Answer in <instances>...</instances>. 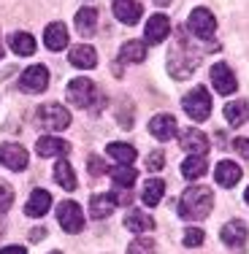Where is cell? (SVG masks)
<instances>
[{"mask_svg":"<svg viewBox=\"0 0 249 254\" xmlns=\"http://www.w3.org/2000/svg\"><path fill=\"white\" fill-rule=\"evenodd\" d=\"M214 208V195H211L209 187H190L184 195L179 197V216L187 222H195V219H206Z\"/></svg>","mask_w":249,"mask_h":254,"instance_id":"obj_1","label":"cell"},{"mask_svg":"<svg viewBox=\"0 0 249 254\" xmlns=\"http://www.w3.org/2000/svg\"><path fill=\"white\" fill-rule=\"evenodd\" d=\"M68 98L79 108H100L103 106V95H100L98 84L89 81L87 76H79L68 84Z\"/></svg>","mask_w":249,"mask_h":254,"instance_id":"obj_2","label":"cell"},{"mask_svg":"<svg viewBox=\"0 0 249 254\" xmlns=\"http://www.w3.org/2000/svg\"><path fill=\"white\" fill-rule=\"evenodd\" d=\"M181 108L192 122H206L211 114V95L206 92V87H195L181 98Z\"/></svg>","mask_w":249,"mask_h":254,"instance_id":"obj_3","label":"cell"},{"mask_svg":"<svg viewBox=\"0 0 249 254\" xmlns=\"http://www.w3.org/2000/svg\"><path fill=\"white\" fill-rule=\"evenodd\" d=\"M38 125H44L46 130L57 132V130H65V127L71 125V111L65 106H60V103H46V106L38 108Z\"/></svg>","mask_w":249,"mask_h":254,"instance_id":"obj_4","label":"cell"},{"mask_svg":"<svg viewBox=\"0 0 249 254\" xmlns=\"http://www.w3.org/2000/svg\"><path fill=\"white\" fill-rule=\"evenodd\" d=\"M57 222L65 233H82L84 230V211L74 200H63L57 205Z\"/></svg>","mask_w":249,"mask_h":254,"instance_id":"obj_5","label":"cell"},{"mask_svg":"<svg viewBox=\"0 0 249 254\" xmlns=\"http://www.w3.org/2000/svg\"><path fill=\"white\" fill-rule=\"evenodd\" d=\"M187 27H190V33L195 35V38L209 41V38H214V33H217V19L209 8H195L190 14V19H187Z\"/></svg>","mask_w":249,"mask_h":254,"instance_id":"obj_6","label":"cell"},{"mask_svg":"<svg viewBox=\"0 0 249 254\" xmlns=\"http://www.w3.org/2000/svg\"><path fill=\"white\" fill-rule=\"evenodd\" d=\"M195 65H198V57H184V44L173 46L171 49V57H168V73L173 78H190L195 73Z\"/></svg>","mask_w":249,"mask_h":254,"instance_id":"obj_7","label":"cell"},{"mask_svg":"<svg viewBox=\"0 0 249 254\" xmlns=\"http://www.w3.org/2000/svg\"><path fill=\"white\" fill-rule=\"evenodd\" d=\"M49 87V70L44 65H30L25 73L19 76V89L27 95H35V92H44Z\"/></svg>","mask_w":249,"mask_h":254,"instance_id":"obj_8","label":"cell"},{"mask_svg":"<svg viewBox=\"0 0 249 254\" xmlns=\"http://www.w3.org/2000/svg\"><path fill=\"white\" fill-rule=\"evenodd\" d=\"M220 238H222V244L228 246V249H233V252H244V249H247V238H249L247 225H244L241 219L228 222V225L222 227Z\"/></svg>","mask_w":249,"mask_h":254,"instance_id":"obj_9","label":"cell"},{"mask_svg":"<svg viewBox=\"0 0 249 254\" xmlns=\"http://www.w3.org/2000/svg\"><path fill=\"white\" fill-rule=\"evenodd\" d=\"M211 84H214V89H217L220 95H233L236 87H239L236 73H233V68H230L228 63L211 65Z\"/></svg>","mask_w":249,"mask_h":254,"instance_id":"obj_10","label":"cell"},{"mask_svg":"<svg viewBox=\"0 0 249 254\" xmlns=\"http://www.w3.org/2000/svg\"><path fill=\"white\" fill-rule=\"evenodd\" d=\"M0 165L8 171H25L27 168V152L19 143H0Z\"/></svg>","mask_w":249,"mask_h":254,"instance_id":"obj_11","label":"cell"},{"mask_svg":"<svg viewBox=\"0 0 249 254\" xmlns=\"http://www.w3.org/2000/svg\"><path fill=\"white\" fill-rule=\"evenodd\" d=\"M168 35H171V22H168L166 14H155L147 22V27H144V38H147V44H163Z\"/></svg>","mask_w":249,"mask_h":254,"instance_id":"obj_12","label":"cell"},{"mask_svg":"<svg viewBox=\"0 0 249 254\" xmlns=\"http://www.w3.org/2000/svg\"><path fill=\"white\" fill-rule=\"evenodd\" d=\"M35 152H38V157H63L71 152V143L57 135H44L35 141Z\"/></svg>","mask_w":249,"mask_h":254,"instance_id":"obj_13","label":"cell"},{"mask_svg":"<svg viewBox=\"0 0 249 254\" xmlns=\"http://www.w3.org/2000/svg\"><path fill=\"white\" fill-rule=\"evenodd\" d=\"M149 132L157 141H171L176 135V119L171 114H157V117L149 119Z\"/></svg>","mask_w":249,"mask_h":254,"instance_id":"obj_14","label":"cell"},{"mask_svg":"<svg viewBox=\"0 0 249 254\" xmlns=\"http://www.w3.org/2000/svg\"><path fill=\"white\" fill-rule=\"evenodd\" d=\"M214 179L220 187L230 190V187H236L241 181V168L230 160H222V162H217V168H214Z\"/></svg>","mask_w":249,"mask_h":254,"instance_id":"obj_15","label":"cell"},{"mask_svg":"<svg viewBox=\"0 0 249 254\" xmlns=\"http://www.w3.org/2000/svg\"><path fill=\"white\" fill-rule=\"evenodd\" d=\"M117 203H119L117 195H111V192H100V195H95L92 200H89V216H92V219H106V216L117 208Z\"/></svg>","mask_w":249,"mask_h":254,"instance_id":"obj_16","label":"cell"},{"mask_svg":"<svg viewBox=\"0 0 249 254\" xmlns=\"http://www.w3.org/2000/svg\"><path fill=\"white\" fill-rule=\"evenodd\" d=\"M44 44L49 52H63L65 46H68V30H65L63 22H52V25L44 30Z\"/></svg>","mask_w":249,"mask_h":254,"instance_id":"obj_17","label":"cell"},{"mask_svg":"<svg viewBox=\"0 0 249 254\" xmlns=\"http://www.w3.org/2000/svg\"><path fill=\"white\" fill-rule=\"evenodd\" d=\"M114 16L122 25H136L141 19V3L138 0H114Z\"/></svg>","mask_w":249,"mask_h":254,"instance_id":"obj_18","label":"cell"},{"mask_svg":"<svg viewBox=\"0 0 249 254\" xmlns=\"http://www.w3.org/2000/svg\"><path fill=\"white\" fill-rule=\"evenodd\" d=\"M68 60H71L74 68L87 70V68H95V65H98V52H95L92 46L82 44V46H74V49L68 52Z\"/></svg>","mask_w":249,"mask_h":254,"instance_id":"obj_19","label":"cell"},{"mask_svg":"<svg viewBox=\"0 0 249 254\" xmlns=\"http://www.w3.org/2000/svg\"><path fill=\"white\" fill-rule=\"evenodd\" d=\"M181 149H184L187 154H206V149H209V141H206V135L195 127H190V130L181 132Z\"/></svg>","mask_w":249,"mask_h":254,"instance_id":"obj_20","label":"cell"},{"mask_svg":"<svg viewBox=\"0 0 249 254\" xmlns=\"http://www.w3.org/2000/svg\"><path fill=\"white\" fill-rule=\"evenodd\" d=\"M49 208H52V195L46 190H35L25 203V214L27 216H44Z\"/></svg>","mask_w":249,"mask_h":254,"instance_id":"obj_21","label":"cell"},{"mask_svg":"<svg viewBox=\"0 0 249 254\" xmlns=\"http://www.w3.org/2000/svg\"><path fill=\"white\" fill-rule=\"evenodd\" d=\"M54 181H57L63 190L74 192L76 190V176H74V168H71V162L65 160V157H60L57 162H54Z\"/></svg>","mask_w":249,"mask_h":254,"instance_id":"obj_22","label":"cell"},{"mask_svg":"<svg viewBox=\"0 0 249 254\" xmlns=\"http://www.w3.org/2000/svg\"><path fill=\"white\" fill-rule=\"evenodd\" d=\"M125 227L130 233H149V230H155V219H152L147 211H127Z\"/></svg>","mask_w":249,"mask_h":254,"instance_id":"obj_23","label":"cell"},{"mask_svg":"<svg viewBox=\"0 0 249 254\" xmlns=\"http://www.w3.org/2000/svg\"><path fill=\"white\" fill-rule=\"evenodd\" d=\"M76 30L82 35H92L95 30H98V11L89 8V5H84V8L76 11Z\"/></svg>","mask_w":249,"mask_h":254,"instance_id":"obj_24","label":"cell"},{"mask_svg":"<svg viewBox=\"0 0 249 254\" xmlns=\"http://www.w3.org/2000/svg\"><path fill=\"white\" fill-rule=\"evenodd\" d=\"M8 46H11V52L19 54V57H30V54H35V38L30 33H11Z\"/></svg>","mask_w":249,"mask_h":254,"instance_id":"obj_25","label":"cell"},{"mask_svg":"<svg viewBox=\"0 0 249 254\" xmlns=\"http://www.w3.org/2000/svg\"><path fill=\"white\" fill-rule=\"evenodd\" d=\"M119 60L122 63H144L147 60V44L144 41H125L119 49Z\"/></svg>","mask_w":249,"mask_h":254,"instance_id":"obj_26","label":"cell"},{"mask_svg":"<svg viewBox=\"0 0 249 254\" xmlns=\"http://www.w3.org/2000/svg\"><path fill=\"white\" fill-rule=\"evenodd\" d=\"M206 173V157L203 154H190L184 162H181V176L187 181H195Z\"/></svg>","mask_w":249,"mask_h":254,"instance_id":"obj_27","label":"cell"},{"mask_svg":"<svg viewBox=\"0 0 249 254\" xmlns=\"http://www.w3.org/2000/svg\"><path fill=\"white\" fill-rule=\"evenodd\" d=\"M106 154L111 157V160H117L119 165H133V160H136V149H133L130 143H122V141L108 143Z\"/></svg>","mask_w":249,"mask_h":254,"instance_id":"obj_28","label":"cell"},{"mask_svg":"<svg viewBox=\"0 0 249 254\" xmlns=\"http://www.w3.org/2000/svg\"><path fill=\"white\" fill-rule=\"evenodd\" d=\"M163 192H166V184H163V179H149L147 184H144V192H141V200L147 205H157L163 200Z\"/></svg>","mask_w":249,"mask_h":254,"instance_id":"obj_29","label":"cell"},{"mask_svg":"<svg viewBox=\"0 0 249 254\" xmlns=\"http://www.w3.org/2000/svg\"><path fill=\"white\" fill-rule=\"evenodd\" d=\"M225 119H228V125L233 127H241L247 122V103L244 100H233L225 106Z\"/></svg>","mask_w":249,"mask_h":254,"instance_id":"obj_30","label":"cell"},{"mask_svg":"<svg viewBox=\"0 0 249 254\" xmlns=\"http://www.w3.org/2000/svg\"><path fill=\"white\" fill-rule=\"evenodd\" d=\"M136 176H138V173L133 171L130 165H119V168H114V171H111V181L119 187V190H133Z\"/></svg>","mask_w":249,"mask_h":254,"instance_id":"obj_31","label":"cell"},{"mask_svg":"<svg viewBox=\"0 0 249 254\" xmlns=\"http://www.w3.org/2000/svg\"><path fill=\"white\" fill-rule=\"evenodd\" d=\"M11 205H14V190H11V184L0 181V216H3Z\"/></svg>","mask_w":249,"mask_h":254,"instance_id":"obj_32","label":"cell"},{"mask_svg":"<svg viewBox=\"0 0 249 254\" xmlns=\"http://www.w3.org/2000/svg\"><path fill=\"white\" fill-rule=\"evenodd\" d=\"M203 238H206V233L200 227H187L184 230V246L187 249H195V246L203 244Z\"/></svg>","mask_w":249,"mask_h":254,"instance_id":"obj_33","label":"cell"},{"mask_svg":"<svg viewBox=\"0 0 249 254\" xmlns=\"http://www.w3.org/2000/svg\"><path fill=\"white\" fill-rule=\"evenodd\" d=\"M127 254H155V241L149 238H138L127 246Z\"/></svg>","mask_w":249,"mask_h":254,"instance_id":"obj_34","label":"cell"},{"mask_svg":"<svg viewBox=\"0 0 249 254\" xmlns=\"http://www.w3.org/2000/svg\"><path fill=\"white\" fill-rule=\"evenodd\" d=\"M163 165H166V157H163V152H152L147 157V168H149V171H160Z\"/></svg>","mask_w":249,"mask_h":254,"instance_id":"obj_35","label":"cell"},{"mask_svg":"<svg viewBox=\"0 0 249 254\" xmlns=\"http://www.w3.org/2000/svg\"><path fill=\"white\" fill-rule=\"evenodd\" d=\"M233 149L239 152L244 160H249V138H236L233 141Z\"/></svg>","mask_w":249,"mask_h":254,"instance_id":"obj_36","label":"cell"},{"mask_svg":"<svg viewBox=\"0 0 249 254\" xmlns=\"http://www.w3.org/2000/svg\"><path fill=\"white\" fill-rule=\"evenodd\" d=\"M0 254H27L25 246H5V249H0Z\"/></svg>","mask_w":249,"mask_h":254,"instance_id":"obj_37","label":"cell"},{"mask_svg":"<svg viewBox=\"0 0 249 254\" xmlns=\"http://www.w3.org/2000/svg\"><path fill=\"white\" fill-rule=\"evenodd\" d=\"M89 168H92V173H103V165L98 157H89Z\"/></svg>","mask_w":249,"mask_h":254,"instance_id":"obj_38","label":"cell"},{"mask_svg":"<svg viewBox=\"0 0 249 254\" xmlns=\"http://www.w3.org/2000/svg\"><path fill=\"white\" fill-rule=\"evenodd\" d=\"M157 5H171V0H155Z\"/></svg>","mask_w":249,"mask_h":254,"instance_id":"obj_39","label":"cell"},{"mask_svg":"<svg viewBox=\"0 0 249 254\" xmlns=\"http://www.w3.org/2000/svg\"><path fill=\"white\" fill-rule=\"evenodd\" d=\"M0 60H3V38H0Z\"/></svg>","mask_w":249,"mask_h":254,"instance_id":"obj_40","label":"cell"},{"mask_svg":"<svg viewBox=\"0 0 249 254\" xmlns=\"http://www.w3.org/2000/svg\"><path fill=\"white\" fill-rule=\"evenodd\" d=\"M244 197H247V203H249V187H247V192H244Z\"/></svg>","mask_w":249,"mask_h":254,"instance_id":"obj_41","label":"cell"},{"mask_svg":"<svg viewBox=\"0 0 249 254\" xmlns=\"http://www.w3.org/2000/svg\"><path fill=\"white\" fill-rule=\"evenodd\" d=\"M52 254H60V252H52Z\"/></svg>","mask_w":249,"mask_h":254,"instance_id":"obj_42","label":"cell"}]
</instances>
